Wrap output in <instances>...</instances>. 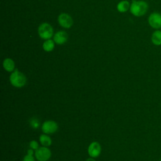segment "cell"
I'll use <instances>...</instances> for the list:
<instances>
[{"label":"cell","instance_id":"9c48e42d","mask_svg":"<svg viewBox=\"0 0 161 161\" xmlns=\"http://www.w3.org/2000/svg\"><path fill=\"white\" fill-rule=\"evenodd\" d=\"M68 39V34L65 31H58L53 36V41L58 45L65 43Z\"/></svg>","mask_w":161,"mask_h":161},{"label":"cell","instance_id":"ffe728a7","mask_svg":"<svg viewBox=\"0 0 161 161\" xmlns=\"http://www.w3.org/2000/svg\"><path fill=\"white\" fill-rule=\"evenodd\" d=\"M160 161H161V160H160Z\"/></svg>","mask_w":161,"mask_h":161},{"label":"cell","instance_id":"2e32d148","mask_svg":"<svg viewBox=\"0 0 161 161\" xmlns=\"http://www.w3.org/2000/svg\"><path fill=\"white\" fill-rule=\"evenodd\" d=\"M29 146H30V148L33 149L34 150H36L39 148V144L36 140H31L30 142Z\"/></svg>","mask_w":161,"mask_h":161},{"label":"cell","instance_id":"4fadbf2b","mask_svg":"<svg viewBox=\"0 0 161 161\" xmlns=\"http://www.w3.org/2000/svg\"><path fill=\"white\" fill-rule=\"evenodd\" d=\"M130 4L126 0L121 1L117 4V9L120 13L126 12L128 10V9H130Z\"/></svg>","mask_w":161,"mask_h":161},{"label":"cell","instance_id":"8fae6325","mask_svg":"<svg viewBox=\"0 0 161 161\" xmlns=\"http://www.w3.org/2000/svg\"><path fill=\"white\" fill-rule=\"evenodd\" d=\"M39 140L42 146L47 147H48L49 146H50L52 143V140L51 138L47 134H45V133L42 134L40 136Z\"/></svg>","mask_w":161,"mask_h":161},{"label":"cell","instance_id":"9a60e30c","mask_svg":"<svg viewBox=\"0 0 161 161\" xmlns=\"http://www.w3.org/2000/svg\"><path fill=\"white\" fill-rule=\"evenodd\" d=\"M30 125L33 129H38L40 127V124L39 120L37 118H31L30 119Z\"/></svg>","mask_w":161,"mask_h":161},{"label":"cell","instance_id":"d6986e66","mask_svg":"<svg viewBox=\"0 0 161 161\" xmlns=\"http://www.w3.org/2000/svg\"><path fill=\"white\" fill-rule=\"evenodd\" d=\"M86 161H96V160L94 159V158H92V157H90L89 158H87Z\"/></svg>","mask_w":161,"mask_h":161},{"label":"cell","instance_id":"ba28073f","mask_svg":"<svg viewBox=\"0 0 161 161\" xmlns=\"http://www.w3.org/2000/svg\"><path fill=\"white\" fill-rule=\"evenodd\" d=\"M101 152V147L99 142H92L89 144L87 148V153L89 157L92 158H96L100 155Z\"/></svg>","mask_w":161,"mask_h":161},{"label":"cell","instance_id":"30bf717a","mask_svg":"<svg viewBox=\"0 0 161 161\" xmlns=\"http://www.w3.org/2000/svg\"><path fill=\"white\" fill-rule=\"evenodd\" d=\"M3 66L4 70L9 72H12L15 70V63L10 58H6L3 60Z\"/></svg>","mask_w":161,"mask_h":161},{"label":"cell","instance_id":"7c38bea8","mask_svg":"<svg viewBox=\"0 0 161 161\" xmlns=\"http://www.w3.org/2000/svg\"><path fill=\"white\" fill-rule=\"evenodd\" d=\"M152 42L155 45H161V31L160 30H155L152 35L151 36Z\"/></svg>","mask_w":161,"mask_h":161},{"label":"cell","instance_id":"6da1fadb","mask_svg":"<svg viewBox=\"0 0 161 161\" xmlns=\"http://www.w3.org/2000/svg\"><path fill=\"white\" fill-rule=\"evenodd\" d=\"M147 9L148 4L142 0H133L130 8L131 13L137 17L143 16L147 13Z\"/></svg>","mask_w":161,"mask_h":161},{"label":"cell","instance_id":"5b68a950","mask_svg":"<svg viewBox=\"0 0 161 161\" xmlns=\"http://www.w3.org/2000/svg\"><path fill=\"white\" fill-rule=\"evenodd\" d=\"M41 128L43 133L49 135L55 133L58 128V126L55 121L47 120L42 123Z\"/></svg>","mask_w":161,"mask_h":161},{"label":"cell","instance_id":"8992f818","mask_svg":"<svg viewBox=\"0 0 161 161\" xmlns=\"http://www.w3.org/2000/svg\"><path fill=\"white\" fill-rule=\"evenodd\" d=\"M58 22L59 25L65 28H69L73 25V19L72 17L67 13H61L58 17Z\"/></svg>","mask_w":161,"mask_h":161},{"label":"cell","instance_id":"7a4b0ae2","mask_svg":"<svg viewBox=\"0 0 161 161\" xmlns=\"http://www.w3.org/2000/svg\"><path fill=\"white\" fill-rule=\"evenodd\" d=\"M9 81L11 84L16 88H21L25 86L27 82L25 75L18 69H15L11 72L9 76Z\"/></svg>","mask_w":161,"mask_h":161},{"label":"cell","instance_id":"277c9868","mask_svg":"<svg viewBox=\"0 0 161 161\" xmlns=\"http://www.w3.org/2000/svg\"><path fill=\"white\" fill-rule=\"evenodd\" d=\"M51 156V150L47 147H40L35 152V157L38 161H48Z\"/></svg>","mask_w":161,"mask_h":161},{"label":"cell","instance_id":"e0dca14e","mask_svg":"<svg viewBox=\"0 0 161 161\" xmlns=\"http://www.w3.org/2000/svg\"><path fill=\"white\" fill-rule=\"evenodd\" d=\"M35 157L33 155L26 154L23 158V161H35Z\"/></svg>","mask_w":161,"mask_h":161},{"label":"cell","instance_id":"52a82bcc","mask_svg":"<svg viewBox=\"0 0 161 161\" xmlns=\"http://www.w3.org/2000/svg\"><path fill=\"white\" fill-rule=\"evenodd\" d=\"M148 24L151 27L155 29L161 28V14L158 13H153L150 14L148 18Z\"/></svg>","mask_w":161,"mask_h":161},{"label":"cell","instance_id":"ac0fdd59","mask_svg":"<svg viewBox=\"0 0 161 161\" xmlns=\"http://www.w3.org/2000/svg\"><path fill=\"white\" fill-rule=\"evenodd\" d=\"M27 154L28 155H35V152H34V150L32 149V148H29L28 150H27Z\"/></svg>","mask_w":161,"mask_h":161},{"label":"cell","instance_id":"3957f363","mask_svg":"<svg viewBox=\"0 0 161 161\" xmlns=\"http://www.w3.org/2000/svg\"><path fill=\"white\" fill-rule=\"evenodd\" d=\"M38 32L39 36L44 40L50 39L53 35V30L52 26L47 23H42L38 27Z\"/></svg>","mask_w":161,"mask_h":161},{"label":"cell","instance_id":"5bb4252c","mask_svg":"<svg viewBox=\"0 0 161 161\" xmlns=\"http://www.w3.org/2000/svg\"><path fill=\"white\" fill-rule=\"evenodd\" d=\"M43 49L45 52H51L55 47V42L51 39L46 40L43 43Z\"/></svg>","mask_w":161,"mask_h":161}]
</instances>
